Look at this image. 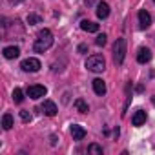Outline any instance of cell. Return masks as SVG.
<instances>
[{
    "label": "cell",
    "mask_w": 155,
    "mask_h": 155,
    "mask_svg": "<svg viewBox=\"0 0 155 155\" xmlns=\"http://www.w3.org/2000/svg\"><path fill=\"white\" fill-rule=\"evenodd\" d=\"M51 46H53V33H51L49 29H40L38 35H37V40H35V44H33V49H35L37 53H44V51H48Z\"/></svg>",
    "instance_id": "6da1fadb"
},
{
    "label": "cell",
    "mask_w": 155,
    "mask_h": 155,
    "mask_svg": "<svg viewBox=\"0 0 155 155\" xmlns=\"http://www.w3.org/2000/svg\"><path fill=\"white\" fill-rule=\"evenodd\" d=\"M86 68L93 73H101L106 69V60L102 55H91L88 60H86Z\"/></svg>",
    "instance_id": "7a4b0ae2"
},
{
    "label": "cell",
    "mask_w": 155,
    "mask_h": 155,
    "mask_svg": "<svg viewBox=\"0 0 155 155\" xmlns=\"http://www.w3.org/2000/svg\"><path fill=\"white\" fill-rule=\"evenodd\" d=\"M124 57H126V38H117L115 44H113V60L115 64H122L124 62Z\"/></svg>",
    "instance_id": "3957f363"
},
{
    "label": "cell",
    "mask_w": 155,
    "mask_h": 155,
    "mask_svg": "<svg viewBox=\"0 0 155 155\" xmlns=\"http://www.w3.org/2000/svg\"><path fill=\"white\" fill-rule=\"evenodd\" d=\"M20 68H22L26 73H35V71H38V69L42 68V64H40V60H38V58H35V57H29V58L22 60Z\"/></svg>",
    "instance_id": "277c9868"
},
{
    "label": "cell",
    "mask_w": 155,
    "mask_h": 155,
    "mask_svg": "<svg viewBox=\"0 0 155 155\" xmlns=\"http://www.w3.org/2000/svg\"><path fill=\"white\" fill-rule=\"evenodd\" d=\"M26 93H28V97L29 99H40V97H44L46 93H48V88L46 86H40V84H33V86H29L28 90H26Z\"/></svg>",
    "instance_id": "5b68a950"
},
{
    "label": "cell",
    "mask_w": 155,
    "mask_h": 155,
    "mask_svg": "<svg viewBox=\"0 0 155 155\" xmlns=\"http://www.w3.org/2000/svg\"><path fill=\"white\" fill-rule=\"evenodd\" d=\"M150 24H151L150 13H148L146 9H140V11H139V26H140L142 29H146V28H150Z\"/></svg>",
    "instance_id": "8992f818"
},
{
    "label": "cell",
    "mask_w": 155,
    "mask_h": 155,
    "mask_svg": "<svg viewBox=\"0 0 155 155\" xmlns=\"http://www.w3.org/2000/svg\"><path fill=\"white\" fill-rule=\"evenodd\" d=\"M42 111L48 115V117H55L57 115V104L53 102V101H44V104H42Z\"/></svg>",
    "instance_id": "52a82bcc"
},
{
    "label": "cell",
    "mask_w": 155,
    "mask_h": 155,
    "mask_svg": "<svg viewBox=\"0 0 155 155\" xmlns=\"http://www.w3.org/2000/svg\"><path fill=\"white\" fill-rule=\"evenodd\" d=\"M71 135H73V140H82L86 137V130L81 124H73L71 126Z\"/></svg>",
    "instance_id": "ba28073f"
},
{
    "label": "cell",
    "mask_w": 155,
    "mask_h": 155,
    "mask_svg": "<svg viewBox=\"0 0 155 155\" xmlns=\"http://www.w3.org/2000/svg\"><path fill=\"white\" fill-rule=\"evenodd\" d=\"M150 60H151V51H150L148 48H140L139 53H137V62H139V64H146V62H150Z\"/></svg>",
    "instance_id": "9c48e42d"
},
{
    "label": "cell",
    "mask_w": 155,
    "mask_h": 155,
    "mask_svg": "<svg viewBox=\"0 0 155 155\" xmlns=\"http://www.w3.org/2000/svg\"><path fill=\"white\" fill-rule=\"evenodd\" d=\"M97 17H99L101 20H104V18L110 17V6H108L106 2H99V4H97Z\"/></svg>",
    "instance_id": "30bf717a"
},
{
    "label": "cell",
    "mask_w": 155,
    "mask_h": 155,
    "mask_svg": "<svg viewBox=\"0 0 155 155\" xmlns=\"http://www.w3.org/2000/svg\"><path fill=\"white\" fill-rule=\"evenodd\" d=\"M131 122H133V126H142V124L146 122V111H144V110L135 111V115L131 117Z\"/></svg>",
    "instance_id": "8fae6325"
},
{
    "label": "cell",
    "mask_w": 155,
    "mask_h": 155,
    "mask_svg": "<svg viewBox=\"0 0 155 155\" xmlns=\"http://www.w3.org/2000/svg\"><path fill=\"white\" fill-rule=\"evenodd\" d=\"M81 28H82V31H88V33H97L99 31V24H95L91 20H82Z\"/></svg>",
    "instance_id": "7c38bea8"
},
{
    "label": "cell",
    "mask_w": 155,
    "mask_h": 155,
    "mask_svg": "<svg viewBox=\"0 0 155 155\" xmlns=\"http://www.w3.org/2000/svg\"><path fill=\"white\" fill-rule=\"evenodd\" d=\"M18 55H20V49H18L17 46H8V48H4V57H6V58L11 60V58H17Z\"/></svg>",
    "instance_id": "4fadbf2b"
},
{
    "label": "cell",
    "mask_w": 155,
    "mask_h": 155,
    "mask_svg": "<svg viewBox=\"0 0 155 155\" xmlns=\"http://www.w3.org/2000/svg\"><path fill=\"white\" fill-rule=\"evenodd\" d=\"M93 91H95L97 95H104V93H106V82H104L102 79H95V81H93Z\"/></svg>",
    "instance_id": "5bb4252c"
},
{
    "label": "cell",
    "mask_w": 155,
    "mask_h": 155,
    "mask_svg": "<svg viewBox=\"0 0 155 155\" xmlns=\"http://www.w3.org/2000/svg\"><path fill=\"white\" fill-rule=\"evenodd\" d=\"M2 128L4 130H11L13 128V115L11 113H4V117H2Z\"/></svg>",
    "instance_id": "9a60e30c"
},
{
    "label": "cell",
    "mask_w": 155,
    "mask_h": 155,
    "mask_svg": "<svg viewBox=\"0 0 155 155\" xmlns=\"http://www.w3.org/2000/svg\"><path fill=\"white\" fill-rule=\"evenodd\" d=\"M75 108H77V111H81V113H88V111H90L88 104H86L82 99H77V101H75Z\"/></svg>",
    "instance_id": "2e32d148"
},
{
    "label": "cell",
    "mask_w": 155,
    "mask_h": 155,
    "mask_svg": "<svg viewBox=\"0 0 155 155\" xmlns=\"http://www.w3.org/2000/svg\"><path fill=\"white\" fill-rule=\"evenodd\" d=\"M40 22H42V17H40V15H35V13H29V15H28V24H29V26L40 24Z\"/></svg>",
    "instance_id": "e0dca14e"
},
{
    "label": "cell",
    "mask_w": 155,
    "mask_h": 155,
    "mask_svg": "<svg viewBox=\"0 0 155 155\" xmlns=\"http://www.w3.org/2000/svg\"><path fill=\"white\" fill-rule=\"evenodd\" d=\"M13 101H15L17 104H20V102L24 101V91H22L20 88H15V91H13Z\"/></svg>",
    "instance_id": "ac0fdd59"
},
{
    "label": "cell",
    "mask_w": 155,
    "mask_h": 155,
    "mask_svg": "<svg viewBox=\"0 0 155 155\" xmlns=\"http://www.w3.org/2000/svg\"><path fill=\"white\" fill-rule=\"evenodd\" d=\"M88 153H93V155H102V148L99 144H90L88 146Z\"/></svg>",
    "instance_id": "d6986e66"
},
{
    "label": "cell",
    "mask_w": 155,
    "mask_h": 155,
    "mask_svg": "<svg viewBox=\"0 0 155 155\" xmlns=\"http://www.w3.org/2000/svg\"><path fill=\"white\" fill-rule=\"evenodd\" d=\"M106 42H108V37H106L104 33H102V35H99V37H97V40H95V44H97V46H104Z\"/></svg>",
    "instance_id": "ffe728a7"
},
{
    "label": "cell",
    "mask_w": 155,
    "mask_h": 155,
    "mask_svg": "<svg viewBox=\"0 0 155 155\" xmlns=\"http://www.w3.org/2000/svg\"><path fill=\"white\" fill-rule=\"evenodd\" d=\"M20 119H22L24 122H29V120H31V113H28V111H20Z\"/></svg>",
    "instance_id": "44dd1931"
},
{
    "label": "cell",
    "mask_w": 155,
    "mask_h": 155,
    "mask_svg": "<svg viewBox=\"0 0 155 155\" xmlns=\"http://www.w3.org/2000/svg\"><path fill=\"white\" fill-rule=\"evenodd\" d=\"M86 49H88L86 44H81V46H79V53H86Z\"/></svg>",
    "instance_id": "7402d4cb"
},
{
    "label": "cell",
    "mask_w": 155,
    "mask_h": 155,
    "mask_svg": "<svg viewBox=\"0 0 155 155\" xmlns=\"http://www.w3.org/2000/svg\"><path fill=\"white\" fill-rule=\"evenodd\" d=\"M13 4H20V2H24V0H11Z\"/></svg>",
    "instance_id": "603a6c76"
},
{
    "label": "cell",
    "mask_w": 155,
    "mask_h": 155,
    "mask_svg": "<svg viewBox=\"0 0 155 155\" xmlns=\"http://www.w3.org/2000/svg\"><path fill=\"white\" fill-rule=\"evenodd\" d=\"M93 2H95V0H88V2H86V4H88V6H91Z\"/></svg>",
    "instance_id": "cb8c5ba5"
},
{
    "label": "cell",
    "mask_w": 155,
    "mask_h": 155,
    "mask_svg": "<svg viewBox=\"0 0 155 155\" xmlns=\"http://www.w3.org/2000/svg\"><path fill=\"white\" fill-rule=\"evenodd\" d=\"M151 102H153V106H155V95H153V97H151Z\"/></svg>",
    "instance_id": "d4e9b609"
}]
</instances>
